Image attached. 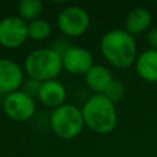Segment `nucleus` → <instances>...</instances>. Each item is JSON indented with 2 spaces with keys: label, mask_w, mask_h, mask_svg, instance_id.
Returning <instances> with one entry per match:
<instances>
[{
  "label": "nucleus",
  "mask_w": 157,
  "mask_h": 157,
  "mask_svg": "<svg viewBox=\"0 0 157 157\" xmlns=\"http://www.w3.org/2000/svg\"><path fill=\"white\" fill-rule=\"evenodd\" d=\"M101 52L105 60L118 69L131 66L137 58L136 40L125 29L107 32L101 39Z\"/></svg>",
  "instance_id": "obj_1"
},
{
  "label": "nucleus",
  "mask_w": 157,
  "mask_h": 157,
  "mask_svg": "<svg viewBox=\"0 0 157 157\" xmlns=\"http://www.w3.org/2000/svg\"><path fill=\"white\" fill-rule=\"evenodd\" d=\"M85 125L97 134L113 131L118 123L115 104L103 94H93L81 108Z\"/></svg>",
  "instance_id": "obj_2"
},
{
  "label": "nucleus",
  "mask_w": 157,
  "mask_h": 157,
  "mask_svg": "<svg viewBox=\"0 0 157 157\" xmlns=\"http://www.w3.org/2000/svg\"><path fill=\"white\" fill-rule=\"evenodd\" d=\"M23 69L28 77L39 82L55 80L63 70L61 55L52 48H38L29 52L25 59Z\"/></svg>",
  "instance_id": "obj_3"
},
{
  "label": "nucleus",
  "mask_w": 157,
  "mask_h": 157,
  "mask_svg": "<svg viewBox=\"0 0 157 157\" xmlns=\"http://www.w3.org/2000/svg\"><path fill=\"white\" fill-rule=\"evenodd\" d=\"M49 123L54 134L64 140L76 137L85 126L81 109L69 103L53 109Z\"/></svg>",
  "instance_id": "obj_4"
},
{
  "label": "nucleus",
  "mask_w": 157,
  "mask_h": 157,
  "mask_svg": "<svg viewBox=\"0 0 157 157\" xmlns=\"http://www.w3.org/2000/svg\"><path fill=\"white\" fill-rule=\"evenodd\" d=\"M59 29L67 37H80L87 32L91 25V17L87 10L78 5L64 7L56 20Z\"/></svg>",
  "instance_id": "obj_5"
},
{
  "label": "nucleus",
  "mask_w": 157,
  "mask_h": 157,
  "mask_svg": "<svg viewBox=\"0 0 157 157\" xmlns=\"http://www.w3.org/2000/svg\"><path fill=\"white\" fill-rule=\"evenodd\" d=\"M2 108L10 119L15 121H26L34 115L36 102L33 97L18 90L2 98Z\"/></svg>",
  "instance_id": "obj_6"
},
{
  "label": "nucleus",
  "mask_w": 157,
  "mask_h": 157,
  "mask_svg": "<svg viewBox=\"0 0 157 157\" xmlns=\"http://www.w3.org/2000/svg\"><path fill=\"white\" fill-rule=\"evenodd\" d=\"M28 38L27 22L18 16H6L0 20V44L9 49L21 47Z\"/></svg>",
  "instance_id": "obj_7"
},
{
  "label": "nucleus",
  "mask_w": 157,
  "mask_h": 157,
  "mask_svg": "<svg viewBox=\"0 0 157 157\" xmlns=\"http://www.w3.org/2000/svg\"><path fill=\"white\" fill-rule=\"evenodd\" d=\"M61 63L63 69L72 75H86L94 65L93 56L88 49L78 45H71L61 55Z\"/></svg>",
  "instance_id": "obj_8"
},
{
  "label": "nucleus",
  "mask_w": 157,
  "mask_h": 157,
  "mask_svg": "<svg viewBox=\"0 0 157 157\" xmlns=\"http://www.w3.org/2000/svg\"><path fill=\"white\" fill-rule=\"evenodd\" d=\"M23 81V69L12 59L0 58V93L6 96L18 91Z\"/></svg>",
  "instance_id": "obj_9"
},
{
  "label": "nucleus",
  "mask_w": 157,
  "mask_h": 157,
  "mask_svg": "<svg viewBox=\"0 0 157 157\" xmlns=\"http://www.w3.org/2000/svg\"><path fill=\"white\" fill-rule=\"evenodd\" d=\"M38 99L49 108H58L64 104L66 99V88L58 80H49L40 83Z\"/></svg>",
  "instance_id": "obj_10"
},
{
  "label": "nucleus",
  "mask_w": 157,
  "mask_h": 157,
  "mask_svg": "<svg viewBox=\"0 0 157 157\" xmlns=\"http://www.w3.org/2000/svg\"><path fill=\"white\" fill-rule=\"evenodd\" d=\"M87 86L96 92V94H103L109 83L114 80L112 71L101 64H94L85 75Z\"/></svg>",
  "instance_id": "obj_11"
},
{
  "label": "nucleus",
  "mask_w": 157,
  "mask_h": 157,
  "mask_svg": "<svg viewBox=\"0 0 157 157\" xmlns=\"http://www.w3.org/2000/svg\"><path fill=\"white\" fill-rule=\"evenodd\" d=\"M137 75L147 82H157V50L147 49L142 52L135 61Z\"/></svg>",
  "instance_id": "obj_12"
},
{
  "label": "nucleus",
  "mask_w": 157,
  "mask_h": 157,
  "mask_svg": "<svg viewBox=\"0 0 157 157\" xmlns=\"http://www.w3.org/2000/svg\"><path fill=\"white\" fill-rule=\"evenodd\" d=\"M152 22L151 12L145 7H135L125 17V31L130 34H139L147 31Z\"/></svg>",
  "instance_id": "obj_13"
},
{
  "label": "nucleus",
  "mask_w": 157,
  "mask_h": 157,
  "mask_svg": "<svg viewBox=\"0 0 157 157\" xmlns=\"http://www.w3.org/2000/svg\"><path fill=\"white\" fill-rule=\"evenodd\" d=\"M18 17H21L27 23L39 18L43 11V2L40 0H21L17 6Z\"/></svg>",
  "instance_id": "obj_14"
},
{
  "label": "nucleus",
  "mask_w": 157,
  "mask_h": 157,
  "mask_svg": "<svg viewBox=\"0 0 157 157\" xmlns=\"http://www.w3.org/2000/svg\"><path fill=\"white\" fill-rule=\"evenodd\" d=\"M28 38L33 40H44L52 33V26L45 18H37L27 23Z\"/></svg>",
  "instance_id": "obj_15"
},
{
  "label": "nucleus",
  "mask_w": 157,
  "mask_h": 157,
  "mask_svg": "<svg viewBox=\"0 0 157 157\" xmlns=\"http://www.w3.org/2000/svg\"><path fill=\"white\" fill-rule=\"evenodd\" d=\"M125 94V86L123 82L113 80L109 86L107 87V90L103 92V96L107 97L110 102H113L115 104V102H119Z\"/></svg>",
  "instance_id": "obj_16"
},
{
  "label": "nucleus",
  "mask_w": 157,
  "mask_h": 157,
  "mask_svg": "<svg viewBox=\"0 0 157 157\" xmlns=\"http://www.w3.org/2000/svg\"><path fill=\"white\" fill-rule=\"evenodd\" d=\"M40 83L39 81L34 80V78H31L28 77L27 80L23 81V85H22V91L25 93H27L28 96L31 97H37L38 96V92H39V87H40Z\"/></svg>",
  "instance_id": "obj_17"
},
{
  "label": "nucleus",
  "mask_w": 157,
  "mask_h": 157,
  "mask_svg": "<svg viewBox=\"0 0 157 157\" xmlns=\"http://www.w3.org/2000/svg\"><path fill=\"white\" fill-rule=\"evenodd\" d=\"M70 47H71V44L69 43V40L64 39V38H58V39L53 43L52 49H54L59 55H63Z\"/></svg>",
  "instance_id": "obj_18"
},
{
  "label": "nucleus",
  "mask_w": 157,
  "mask_h": 157,
  "mask_svg": "<svg viewBox=\"0 0 157 157\" xmlns=\"http://www.w3.org/2000/svg\"><path fill=\"white\" fill-rule=\"evenodd\" d=\"M146 42L151 47V49L157 50V27L150 28L146 33Z\"/></svg>",
  "instance_id": "obj_19"
},
{
  "label": "nucleus",
  "mask_w": 157,
  "mask_h": 157,
  "mask_svg": "<svg viewBox=\"0 0 157 157\" xmlns=\"http://www.w3.org/2000/svg\"><path fill=\"white\" fill-rule=\"evenodd\" d=\"M0 104H2V94L0 93Z\"/></svg>",
  "instance_id": "obj_20"
},
{
  "label": "nucleus",
  "mask_w": 157,
  "mask_h": 157,
  "mask_svg": "<svg viewBox=\"0 0 157 157\" xmlns=\"http://www.w3.org/2000/svg\"><path fill=\"white\" fill-rule=\"evenodd\" d=\"M156 4H157V0H156Z\"/></svg>",
  "instance_id": "obj_21"
}]
</instances>
